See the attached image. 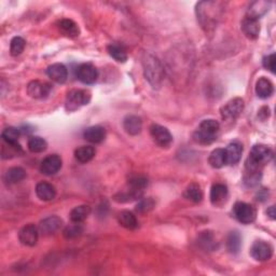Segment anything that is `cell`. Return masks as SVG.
I'll use <instances>...</instances> for the list:
<instances>
[{"mask_svg":"<svg viewBox=\"0 0 276 276\" xmlns=\"http://www.w3.org/2000/svg\"><path fill=\"white\" fill-rule=\"evenodd\" d=\"M273 151L270 147L264 145H256L250 150L249 157L246 162L247 171L258 173L259 169L273 159Z\"/></svg>","mask_w":276,"mask_h":276,"instance_id":"6da1fadb","label":"cell"},{"mask_svg":"<svg viewBox=\"0 0 276 276\" xmlns=\"http://www.w3.org/2000/svg\"><path fill=\"white\" fill-rule=\"evenodd\" d=\"M220 130V124L216 120H204L193 134V139L200 145H210L217 139V134Z\"/></svg>","mask_w":276,"mask_h":276,"instance_id":"7a4b0ae2","label":"cell"},{"mask_svg":"<svg viewBox=\"0 0 276 276\" xmlns=\"http://www.w3.org/2000/svg\"><path fill=\"white\" fill-rule=\"evenodd\" d=\"M143 64L146 79L153 88H159L163 80V68L160 61L155 56L148 54L145 56Z\"/></svg>","mask_w":276,"mask_h":276,"instance_id":"3957f363","label":"cell"},{"mask_svg":"<svg viewBox=\"0 0 276 276\" xmlns=\"http://www.w3.org/2000/svg\"><path fill=\"white\" fill-rule=\"evenodd\" d=\"M220 3L208 2V3H200L196 6L197 19L200 20L203 26H209L211 23L216 22V17L218 16V7Z\"/></svg>","mask_w":276,"mask_h":276,"instance_id":"277c9868","label":"cell"},{"mask_svg":"<svg viewBox=\"0 0 276 276\" xmlns=\"http://www.w3.org/2000/svg\"><path fill=\"white\" fill-rule=\"evenodd\" d=\"M91 101V93L87 90H73L70 91L66 98V110L75 111L82 106H86Z\"/></svg>","mask_w":276,"mask_h":276,"instance_id":"5b68a950","label":"cell"},{"mask_svg":"<svg viewBox=\"0 0 276 276\" xmlns=\"http://www.w3.org/2000/svg\"><path fill=\"white\" fill-rule=\"evenodd\" d=\"M233 214H234L235 218L240 223L244 224H249L253 222L257 216L256 209H254L251 205L244 202H238L234 205V207H233Z\"/></svg>","mask_w":276,"mask_h":276,"instance_id":"8992f818","label":"cell"},{"mask_svg":"<svg viewBox=\"0 0 276 276\" xmlns=\"http://www.w3.org/2000/svg\"><path fill=\"white\" fill-rule=\"evenodd\" d=\"M244 110V101L242 98H234L226 103L221 108V117L225 121H232L239 117Z\"/></svg>","mask_w":276,"mask_h":276,"instance_id":"52a82bcc","label":"cell"},{"mask_svg":"<svg viewBox=\"0 0 276 276\" xmlns=\"http://www.w3.org/2000/svg\"><path fill=\"white\" fill-rule=\"evenodd\" d=\"M150 135L153 139V141L160 147L166 148L171 146L173 143V136L171 132H169L166 127L159 125V124H153L150 127Z\"/></svg>","mask_w":276,"mask_h":276,"instance_id":"ba28073f","label":"cell"},{"mask_svg":"<svg viewBox=\"0 0 276 276\" xmlns=\"http://www.w3.org/2000/svg\"><path fill=\"white\" fill-rule=\"evenodd\" d=\"M250 254L254 260L266 261L272 257L273 248L268 243H265L263 240H257L251 246Z\"/></svg>","mask_w":276,"mask_h":276,"instance_id":"9c48e42d","label":"cell"},{"mask_svg":"<svg viewBox=\"0 0 276 276\" xmlns=\"http://www.w3.org/2000/svg\"><path fill=\"white\" fill-rule=\"evenodd\" d=\"M39 237V229L35 224H27L21 229L19 233L20 242L25 246L33 247L37 244Z\"/></svg>","mask_w":276,"mask_h":276,"instance_id":"30bf717a","label":"cell"},{"mask_svg":"<svg viewBox=\"0 0 276 276\" xmlns=\"http://www.w3.org/2000/svg\"><path fill=\"white\" fill-rule=\"evenodd\" d=\"M62 168V159L58 154H50L41 162L40 171L47 176H52Z\"/></svg>","mask_w":276,"mask_h":276,"instance_id":"8fae6325","label":"cell"},{"mask_svg":"<svg viewBox=\"0 0 276 276\" xmlns=\"http://www.w3.org/2000/svg\"><path fill=\"white\" fill-rule=\"evenodd\" d=\"M98 72L92 64H82L77 69V78L84 84H93L97 80Z\"/></svg>","mask_w":276,"mask_h":276,"instance_id":"7c38bea8","label":"cell"},{"mask_svg":"<svg viewBox=\"0 0 276 276\" xmlns=\"http://www.w3.org/2000/svg\"><path fill=\"white\" fill-rule=\"evenodd\" d=\"M228 188L223 183H215L210 190V202L215 206H222L228 200Z\"/></svg>","mask_w":276,"mask_h":276,"instance_id":"4fadbf2b","label":"cell"},{"mask_svg":"<svg viewBox=\"0 0 276 276\" xmlns=\"http://www.w3.org/2000/svg\"><path fill=\"white\" fill-rule=\"evenodd\" d=\"M27 92L33 98H45L51 92V86L46 82L41 81H32L27 87Z\"/></svg>","mask_w":276,"mask_h":276,"instance_id":"5bb4252c","label":"cell"},{"mask_svg":"<svg viewBox=\"0 0 276 276\" xmlns=\"http://www.w3.org/2000/svg\"><path fill=\"white\" fill-rule=\"evenodd\" d=\"M63 225L62 219L56 217V216H51L44 219L39 224V231L45 235H51L54 234L55 232H58Z\"/></svg>","mask_w":276,"mask_h":276,"instance_id":"9a60e30c","label":"cell"},{"mask_svg":"<svg viewBox=\"0 0 276 276\" xmlns=\"http://www.w3.org/2000/svg\"><path fill=\"white\" fill-rule=\"evenodd\" d=\"M47 75L56 83H65L68 78V70L63 64H53L47 69Z\"/></svg>","mask_w":276,"mask_h":276,"instance_id":"2e32d148","label":"cell"},{"mask_svg":"<svg viewBox=\"0 0 276 276\" xmlns=\"http://www.w3.org/2000/svg\"><path fill=\"white\" fill-rule=\"evenodd\" d=\"M242 31L247 38L256 39L260 33L259 20L246 16L242 22Z\"/></svg>","mask_w":276,"mask_h":276,"instance_id":"e0dca14e","label":"cell"},{"mask_svg":"<svg viewBox=\"0 0 276 276\" xmlns=\"http://www.w3.org/2000/svg\"><path fill=\"white\" fill-rule=\"evenodd\" d=\"M243 146L239 143H232L224 149L225 162L229 165H235L242 158Z\"/></svg>","mask_w":276,"mask_h":276,"instance_id":"ac0fdd59","label":"cell"},{"mask_svg":"<svg viewBox=\"0 0 276 276\" xmlns=\"http://www.w3.org/2000/svg\"><path fill=\"white\" fill-rule=\"evenodd\" d=\"M36 194L41 201L49 202L55 199L56 189L53 185L46 181L39 182L36 187Z\"/></svg>","mask_w":276,"mask_h":276,"instance_id":"d6986e66","label":"cell"},{"mask_svg":"<svg viewBox=\"0 0 276 276\" xmlns=\"http://www.w3.org/2000/svg\"><path fill=\"white\" fill-rule=\"evenodd\" d=\"M123 127L127 134L132 136L138 135L143 129V121L137 116H127L123 121Z\"/></svg>","mask_w":276,"mask_h":276,"instance_id":"ffe728a7","label":"cell"},{"mask_svg":"<svg viewBox=\"0 0 276 276\" xmlns=\"http://www.w3.org/2000/svg\"><path fill=\"white\" fill-rule=\"evenodd\" d=\"M106 137V131L103 126H91L84 131V138L92 144H101Z\"/></svg>","mask_w":276,"mask_h":276,"instance_id":"44dd1931","label":"cell"},{"mask_svg":"<svg viewBox=\"0 0 276 276\" xmlns=\"http://www.w3.org/2000/svg\"><path fill=\"white\" fill-rule=\"evenodd\" d=\"M271 7V3L267 2H254L249 6L248 12H247V17L253 18L259 20L261 17L265 14Z\"/></svg>","mask_w":276,"mask_h":276,"instance_id":"7402d4cb","label":"cell"},{"mask_svg":"<svg viewBox=\"0 0 276 276\" xmlns=\"http://www.w3.org/2000/svg\"><path fill=\"white\" fill-rule=\"evenodd\" d=\"M59 28L60 31L65 35V36L70 38H76L79 36L80 34L79 26H78L72 20H67V19L62 20L59 23Z\"/></svg>","mask_w":276,"mask_h":276,"instance_id":"603a6c76","label":"cell"},{"mask_svg":"<svg viewBox=\"0 0 276 276\" xmlns=\"http://www.w3.org/2000/svg\"><path fill=\"white\" fill-rule=\"evenodd\" d=\"M118 221L121 224L123 228L127 230H134L138 226V221L136 216L134 215L131 211L123 210L118 216Z\"/></svg>","mask_w":276,"mask_h":276,"instance_id":"cb8c5ba5","label":"cell"},{"mask_svg":"<svg viewBox=\"0 0 276 276\" xmlns=\"http://www.w3.org/2000/svg\"><path fill=\"white\" fill-rule=\"evenodd\" d=\"M274 92L272 82L266 78H260L256 84V93L260 98L270 97Z\"/></svg>","mask_w":276,"mask_h":276,"instance_id":"d4e9b609","label":"cell"},{"mask_svg":"<svg viewBox=\"0 0 276 276\" xmlns=\"http://www.w3.org/2000/svg\"><path fill=\"white\" fill-rule=\"evenodd\" d=\"M91 207L89 205H80L70 211V220L76 223H81L90 216Z\"/></svg>","mask_w":276,"mask_h":276,"instance_id":"484cf974","label":"cell"},{"mask_svg":"<svg viewBox=\"0 0 276 276\" xmlns=\"http://www.w3.org/2000/svg\"><path fill=\"white\" fill-rule=\"evenodd\" d=\"M26 177V172L22 167H12L7 171L5 175V180L9 185H13V183H18L22 181Z\"/></svg>","mask_w":276,"mask_h":276,"instance_id":"4316f807","label":"cell"},{"mask_svg":"<svg viewBox=\"0 0 276 276\" xmlns=\"http://www.w3.org/2000/svg\"><path fill=\"white\" fill-rule=\"evenodd\" d=\"M95 155V149L92 146H82L75 151V157L80 163H88Z\"/></svg>","mask_w":276,"mask_h":276,"instance_id":"83f0119b","label":"cell"},{"mask_svg":"<svg viewBox=\"0 0 276 276\" xmlns=\"http://www.w3.org/2000/svg\"><path fill=\"white\" fill-rule=\"evenodd\" d=\"M208 162L210 166L214 168H221L224 166L226 164L224 149H215L210 153Z\"/></svg>","mask_w":276,"mask_h":276,"instance_id":"f1b7e54d","label":"cell"},{"mask_svg":"<svg viewBox=\"0 0 276 276\" xmlns=\"http://www.w3.org/2000/svg\"><path fill=\"white\" fill-rule=\"evenodd\" d=\"M47 141L39 136H34L28 139V149L34 153H40L47 150Z\"/></svg>","mask_w":276,"mask_h":276,"instance_id":"f546056e","label":"cell"},{"mask_svg":"<svg viewBox=\"0 0 276 276\" xmlns=\"http://www.w3.org/2000/svg\"><path fill=\"white\" fill-rule=\"evenodd\" d=\"M240 244H242V238H240L239 233L234 231L231 232L226 238V248L232 253L238 252L240 248Z\"/></svg>","mask_w":276,"mask_h":276,"instance_id":"4dcf8cb0","label":"cell"},{"mask_svg":"<svg viewBox=\"0 0 276 276\" xmlns=\"http://www.w3.org/2000/svg\"><path fill=\"white\" fill-rule=\"evenodd\" d=\"M185 196L188 200L194 203H200L203 199V192L201 190V187L199 185H196V183H191L186 190Z\"/></svg>","mask_w":276,"mask_h":276,"instance_id":"1f68e13d","label":"cell"},{"mask_svg":"<svg viewBox=\"0 0 276 276\" xmlns=\"http://www.w3.org/2000/svg\"><path fill=\"white\" fill-rule=\"evenodd\" d=\"M108 53L112 59H115L119 63H124L127 60V54L124 48L119 45H110L107 48Z\"/></svg>","mask_w":276,"mask_h":276,"instance_id":"d6a6232c","label":"cell"},{"mask_svg":"<svg viewBox=\"0 0 276 276\" xmlns=\"http://www.w3.org/2000/svg\"><path fill=\"white\" fill-rule=\"evenodd\" d=\"M199 244L203 247L204 249L214 250L216 247V240L214 238V235L211 234V232L205 231L201 233V235L199 237Z\"/></svg>","mask_w":276,"mask_h":276,"instance_id":"836d02e7","label":"cell"},{"mask_svg":"<svg viewBox=\"0 0 276 276\" xmlns=\"http://www.w3.org/2000/svg\"><path fill=\"white\" fill-rule=\"evenodd\" d=\"M3 139L7 144H18V140L20 137V131L16 127H7L4 130Z\"/></svg>","mask_w":276,"mask_h":276,"instance_id":"e575fe53","label":"cell"},{"mask_svg":"<svg viewBox=\"0 0 276 276\" xmlns=\"http://www.w3.org/2000/svg\"><path fill=\"white\" fill-rule=\"evenodd\" d=\"M26 42L22 37H14L10 44V53L12 56H19L22 54L25 49Z\"/></svg>","mask_w":276,"mask_h":276,"instance_id":"d590c367","label":"cell"},{"mask_svg":"<svg viewBox=\"0 0 276 276\" xmlns=\"http://www.w3.org/2000/svg\"><path fill=\"white\" fill-rule=\"evenodd\" d=\"M83 229L80 223H76L73 222V224L68 225L67 228L64 230V236L66 238H75L78 237L79 235H81Z\"/></svg>","mask_w":276,"mask_h":276,"instance_id":"8d00e7d4","label":"cell"},{"mask_svg":"<svg viewBox=\"0 0 276 276\" xmlns=\"http://www.w3.org/2000/svg\"><path fill=\"white\" fill-rule=\"evenodd\" d=\"M154 206V202L153 200L151 199V197H147V199H143L140 200L139 203L137 204L136 206V210L138 211V213H147V211H149L153 208Z\"/></svg>","mask_w":276,"mask_h":276,"instance_id":"74e56055","label":"cell"},{"mask_svg":"<svg viewBox=\"0 0 276 276\" xmlns=\"http://www.w3.org/2000/svg\"><path fill=\"white\" fill-rule=\"evenodd\" d=\"M263 67L267 70H270L272 74L275 73V67H276V56L275 54H270L265 56L262 61Z\"/></svg>","mask_w":276,"mask_h":276,"instance_id":"f35d334b","label":"cell"},{"mask_svg":"<svg viewBox=\"0 0 276 276\" xmlns=\"http://www.w3.org/2000/svg\"><path fill=\"white\" fill-rule=\"evenodd\" d=\"M266 215L270 217L271 219H274L276 218V211H275V207L274 206H271V207H268L267 210H266Z\"/></svg>","mask_w":276,"mask_h":276,"instance_id":"ab89813d","label":"cell"}]
</instances>
